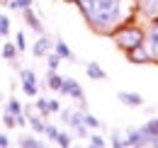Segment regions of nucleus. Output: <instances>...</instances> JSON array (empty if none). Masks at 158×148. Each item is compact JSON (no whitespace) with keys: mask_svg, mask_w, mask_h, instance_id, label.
<instances>
[{"mask_svg":"<svg viewBox=\"0 0 158 148\" xmlns=\"http://www.w3.org/2000/svg\"><path fill=\"white\" fill-rule=\"evenodd\" d=\"M85 24L102 37H110L122 22L134 19V0H76Z\"/></svg>","mask_w":158,"mask_h":148,"instance_id":"1","label":"nucleus"},{"mask_svg":"<svg viewBox=\"0 0 158 148\" xmlns=\"http://www.w3.org/2000/svg\"><path fill=\"white\" fill-rule=\"evenodd\" d=\"M110 39L114 41V46H117L119 51H131V49H136L143 44V39H146V27L134 19H127V22H122L117 29L110 34Z\"/></svg>","mask_w":158,"mask_h":148,"instance_id":"2","label":"nucleus"},{"mask_svg":"<svg viewBox=\"0 0 158 148\" xmlns=\"http://www.w3.org/2000/svg\"><path fill=\"white\" fill-rule=\"evenodd\" d=\"M61 121L80 138H88V126L83 124V109H63L61 107Z\"/></svg>","mask_w":158,"mask_h":148,"instance_id":"3","label":"nucleus"},{"mask_svg":"<svg viewBox=\"0 0 158 148\" xmlns=\"http://www.w3.org/2000/svg\"><path fill=\"white\" fill-rule=\"evenodd\" d=\"M134 15L136 22H141L143 27L158 19V0H134Z\"/></svg>","mask_w":158,"mask_h":148,"instance_id":"4","label":"nucleus"},{"mask_svg":"<svg viewBox=\"0 0 158 148\" xmlns=\"http://www.w3.org/2000/svg\"><path fill=\"white\" fill-rule=\"evenodd\" d=\"M20 88L27 97H37L39 95V80H37V73L32 68H20Z\"/></svg>","mask_w":158,"mask_h":148,"instance_id":"5","label":"nucleus"},{"mask_svg":"<svg viewBox=\"0 0 158 148\" xmlns=\"http://www.w3.org/2000/svg\"><path fill=\"white\" fill-rule=\"evenodd\" d=\"M59 95L68 97V100H76V102H83V100H85V90H83V85H80L78 80H73V78H63V85H61Z\"/></svg>","mask_w":158,"mask_h":148,"instance_id":"6","label":"nucleus"},{"mask_svg":"<svg viewBox=\"0 0 158 148\" xmlns=\"http://www.w3.org/2000/svg\"><path fill=\"white\" fill-rule=\"evenodd\" d=\"M143 44H146L148 54L153 58V63H158V19L151 22V24H146V39H143Z\"/></svg>","mask_w":158,"mask_h":148,"instance_id":"7","label":"nucleus"},{"mask_svg":"<svg viewBox=\"0 0 158 148\" xmlns=\"http://www.w3.org/2000/svg\"><path fill=\"white\" fill-rule=\"evenodd\" d=\"M141 146H151V138L141 129H129L124 134V148H141Z\"/></svg>","mask_w":158,"mask_h":148,"instance_id":"8","label":"nucleus"},{"mask_svg":"<svg viewBox=\"0 0 158 148\" xmlns=\"http://www.w3.org/2000/svg\"><path fill=\"white\" fill-rule=\"evenodd\" d=\"M49 51H54V41L46 37V34H39V39L32 44V56L34 58H46Z\"/></svg>","mask_w":158,"mask_h":148,"instance_id":"9","label":"nucleus"},{"mask_svg":"<svg viewBox=\"0 0 158 148\" xmlns=\"http://www.w3.org/2000/svg\"><path fill=\"white\" fill-rule=\"evenodd\" d=\"M117 100L124 105V107H131V109H141L146 102H143V97L139 92H127V90H119L117 92Z\"/></svg>","mask_w":158,"mask_h":148,"instance_id":"10","label":"nucleus"},{"mask_svg":"<svg viewBox=\"0 0 158 148\" xmlns=\"http://www.w3.org/2000/svg\"><path fill=\"white\" fill-rule=\"evenodd\" d=\"M22 17H24V24L34 32V34H46V29H44V24H41L39 15L32 10V7H27V10H22Z\"/></svg>","mask_w":158,"mask_h":148,"instance_id":"11","label":"nucleus"},{"mask_svg":"<svg viewBox=\"0 0 158 148\" xmlns=\"http://www.w3.org/2000/svg\"><path fill=\"white\" fill-rule=\"evenodd\" d=\"M127 61H129V63H153V58H151V54H148L146 44H141V46H136V49L127 51Z\"/></svg>","mask_w":158,"mask_h":148,"instance_id":"12","label":"nucleus"},{"mask_svg":"<svg viewBox=\"0 0 158 148\" xmlns=\"http://www.w3.org/2000/svg\"><path fill=\"white\" fill-rule=\"evenodd\" d=\"M2 58L7 61V63H12L17 71H20V51H17V46H15V41H5L2 44Z\"/></svg>","mask_w":158,"mask_h":148,"instance_id":"13","label":"nucleus"},{"mask_svg":"<svg viewBox=\"0 0 158 148\" xmlns=\"http://www.w3.org/2000/svg\"><path fill=\"white\" fill-rule=\"evenodd\" d=\"M139 129L143 131L148 138H151V146L156 148V143H158V117H153V119H148L146 124H141Z\"/></svg>","mask_w":158,"mask_h":148,"instance_id":"14","label":"nucleus"},{"mask_svg":"<svg viewBox=\"0 0 158 148\" xmlns=\"http://www.w3.org/2000/svg\"><path fill=\"white\" fill-rule=\"evenodd\" d=\"M54 51L61 56V61H71V63H76V54L71 51V46H68L63 39H56V41H54Z\"/></svg>","mask_w":158,"mask_h":148,"instance_id":"15","label":"nucleus"},{"mask_svg":"<svg viewBox=\"0 0 158 148\" xmlns=\"http://www.w3.org/2000/svg\"><path fill=\"white\" fill-rule=\"evenodd\" d=\"M44 85H46L49 90L59 92L61 85H63V75H59V71H46V80H44Z\"/></svg>","mask_w":158,"mask_h":148,"instance_id":"16","label":"nucleus"},{"mask_svg":"<svg viewBox=\"0 0 158 148\" xmlns=\"http://www.w3.org/2000/svg\"><path fill=\"white\" fill-rule=\"evenodd\" d=\"M85 73H88L90 80H105V78H107V73L100 68L98 61H88V63H85Z\"/></svg>","mask_w":158,"mask_h":148,"instance_id":"17","label":"nucleus"},{"mask_svg":"<svg viewBox=\"0 0 158 148\" xmlns=\"http://www.w3.org/2000/svg\"><path fill=\"white\" fill-rule=\"evenodd\" d=\"M32 107L39 112L44 119H49V117H51V112H49V97H39V95H37V97H34V105H32Z\"/></svg>","mask_w":158,"mask_h":148,"instance_id":"18","label":"nucleus"},{"mask_svg":"<svg viewBox=\"0 0 158 148\" xmlns=\"http://www.w3.org/2000/svg\"><path fill=\"white\" fill-rule=\"evenodd\" d=\"M17 146H20V148H41V146H44V141H39L37 134H34V136H22L20 141H17Z\"/></svg>","mask_w":158,"mask_h":148,"instance_id":"19","label":"nucleus"},{"mask_svg":"<svg viewBox=\"0 0 158 148\" xmlns=\"http://www.w3.org/2000/svg\"><path fill=\"white\" fill-rule=\"evenodd\" d=\"M83 124H85L88 129H93V131H98L100 126H102V121H100V119H98V117H95V114H90V112H88V109L83 112Z\"/></svg>","mask_w":158,"mask_h":148,"instance_id":"20","label":"nucleus"},{"mask_svg":"<svg viewBox=\"0 0 158 148\" xmlns=\"http://www.w3.org/2000/svg\"><path fill=\"white\" fill-rule=\"evenodd\" d=\"M5 112H10V114H15V117H17V114L24 112V107H22V102L17 100V97H10V100L5 102Z\"/></svg>","mask_w":158,"mask_h":148,"instance_id":"21","label":"nucleus"},{"mask_svg":"<svg viewBox=\"0 0 158 148\" xmlns=\"http://www.w3.org/2000/svg\"><path fill=\"white\" fill-rule=\"evenodd\" d=\"M59 66H61V56L56 51H49L46 54V71H59Z\"/></svg>","mask_w":158,"mask_h":148,"instance_id":"22","label":"nucleus"},{"mask_svg":"<svg viewBox=\"0 0 158 148\" xmlns=\"http://www.w3.org/2000/svg\"><path fill=\"white\" fill-rule=\"evenodd\" d=\"M54 143H59L61 148H71L73 146V138H71V134L68 131H59V136H56V141Z\"/></svg>","mask_w":158,"mask_h":148,"instance_id":"23","label":"nucleus"},{"mask_svg":"<svg viewBox=\"0 0 158 148\" xmlns=\"http://www.w3.org/2000/svg\"><path fill=\"white\" fill-rule=\"evenodd\" d=\"M32 5H34V0H10V2H7V7H10V10H27V7H32Z\"/></svg>","mask_w":158,"mask_h":148,"instance_id":"24","label":"nucleus"},{"mask_svg":"<svg viewBox=\"0 0 158 148\" xmlns=\"http://www.w3.org/2000/svg\"><path fill=\"white\" fill-rule=\"evenodd\" d=\"M2 126L12 131L15 126H17V117H15V114H10V112H2Z\"/></svg>","mask_w":158,"mask_h":148,"instance_id":"25","label":"nucleus"},{"mask_svg":"<svg viewBox=\"0 0 158 148\" xmlns=\"http://www.w3.org/2000/svg\"><path fill=\"white\" fill-rule=\"evenodd\" d=\"M88 143H90L93 148H105L107 146V141H105L100 134H88Z\"/></svg>","mask_w":158,"mask_h":148,"instance_id":"26","label":"nucleus"},{"mask_svg":"<svg viewBox=\"0 0 158 148\" xmlns=\"http://www.w3.org/2000/svg\"><path fill=\"white\" fill-rule=\"evenodd\" d=\"M15 46H17V51H27V34H24V32H17V34H15Z\"/></svg>","mask_w":158,"mask_h":148,"instance_id":"27","label":"nucleus"},{"mask_svg":"<svg viewBox=\"0 0 158 148\" xmlns=\"http://www.w3.org/2000/svg\"><path fill=\"white\" fill-rule=\"evenodd\" d=\"M0 37H10V17L0 15Z\"/></svg>","mask_w":158,"mask_h":148,"instance_id":"28","label":"nucleus"},{"mask_svg":"<svg viewBox=\"0 0 158 148\" xmlns=\"http://www.w3.org/2000/svg\"><path fill=\"white\" fill-rule=\"evenodd\" d=\"M44 136H46L49 141H56V136H59V129H56L54 124H49V121H46V126H44Z\"/></svg>","mask_w":158,"mask_h":148,"instance_id":"29","label":"nucleus"},{"mask_svg":"<svg viewBox=\"0 0 158 148\" xmlns=\"http://www.w3.org/2000/svg\"><path fill=\"white\" fill-rule=\"evenodd\" d=\"M107 143H110L112 148H124V136H119L117 131H114V134L110 136V141H107Z\"/></svg>","mask_w":158,"mask_h":148,"instance_id":"30","label":"nucleus"},{"mask_svg":"<svg viewBox=\"0 0 158 148\" xmlns=\"http://www.w3.org/2000/svg\"><path fill=\"white\" fill-rule=\"evenodd\" d=\"M49 112H51V114H59L61 112V102L59 100H49Z\"/></svg>","mask_w":158,"mask_h":148,"instance_id":"31","label":"nucleus"},{"mask_svg":"<svg viewBox=\"0 0 158 148\" xmlns=\"http://www.w3.org/2000/svg\"><path fill=\"white\" fill-rule=\"evenodd\" d=\"M0 148H10V136L5 131H0Z\"/></svg>","mask_w":158,"mask_h":148,"instance_id":"32","label":"nucleus"},{"mask_svg":"<svg viewBox=\"0 0 158 148\" xmlns=\"http://www.w3.org/2000/svg\"><path fill=\"white\" fill-rule=\"evenodd\" d=\"M7 2H10V0H0V5H7Z\"/></svg>","mask_w":158,"mask_h":148,"instance_id":"33","label":"nucleus"},{"mask_svg":"<svg viewBox=\"0 0 158 148\" xmlns=\"http://www.w3.org/2000/svg\"><path fill=\"white\" fill-rule=\"evenodd\" d=\"M63 2H76V0H63Z\"/></svg>","mask_w":158,"mask_h":148,"instance_id":"34","label":"nucleus"},{"mask_svg":"<svg viewBox=\"0 0 158 148\" xmlns=\"http://www.w3.org/2000/svg\"><path fill=\"white\" fill-rule=\"evenodd\" d=\"M156 148H158V143H156Z\"/></svg>","mask_w":158,"mask_h":148,"instance_id":"35","label":"nucleus"},{"mask_svg":"<svg viewBox=\"0 0 158 148\" xmlns=\"http://www.w3.org/2000/svg\"><path fill=\"white\" fill-rule=\"evenodd\" d=\"M0 15H2V12H0Z\"/></svg>","mask_w":158,"mask_h":148,"instance_id":"36","label":"nucleus"}]
</instances>
